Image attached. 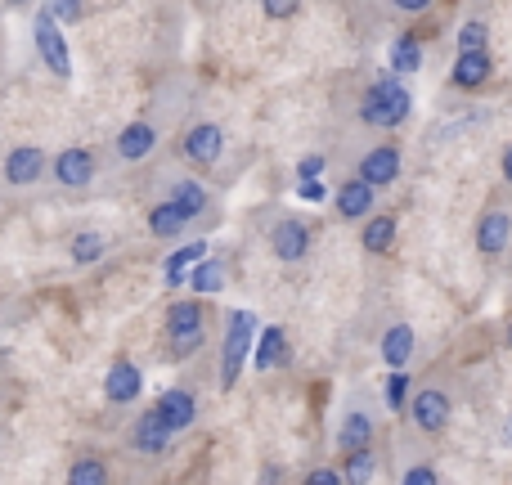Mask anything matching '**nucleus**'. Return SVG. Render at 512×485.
Instances as JSON below:
<instances>
[{"label":"nucleus","mask_w":512,"mask_h":485,"mask_svg":"<svg viewBox=\"0 0 512 485\" xmlns=\"http://www.w3.org/2000/svg\"><path fill=\"white\" fill-rule=\"evenodd\" d=\"M405 400H409V373H405V369H391L387 405H391V409H405Z\"/></svg>","instance_id":"7c9ffc66"},{"label":"nucleus","mask_w":512,"mask_h":485,"mask_svg":"<svg viewBox=\"0 0 512 485\" xmlns=\"http://www.w3.org/2000/svg\"><path fill=\"white\" fill-rule=\"evenodd\" d=\"M153 414H158L171 432H185V427H194V418H198V400L189 396L185 387H171V391H162V396H158Z\"/></svg>","instance_id":"4468645a"},{"label":"nucleus","mask_w":512,"mask_h":485,"mask_svg":"<svg viewBox=\"0 0 512 485\" xmlns=\"http://www.w3.org/2000/svg\"><path fill=\"white\" fill-rule=\"evenodd\" d=\"M301 5H306V0H261L265 18H292Z\"/></svg>","instance_id":"2f4dec72"},{"label":"nucleus","mask_w":512,"mask_h":485,"mask_svg":"<svg viewBox=\"0 0 512 485\" xmlns=\"http://www.w3.org/2000/svg\"><path fill=\"white\" fill-rule=\"evenodd\" d=\"M504 441L512 445V418H508V427H504Z\"/></svg>","instance_id":"a19ab883"},{"label":"nucleus","mask_w":512,"mask_h":485,"mask_svg":"<svg viewBox=\"0 0 512 485\" xmlns=\"http://www.w3.org/2000/svg\"><path fill=\"white\" fill-rule=\"evenodd\" d=\"M396 14H427L432 9V0H387Z\"/></svg>","instance_id":"c9c22d12"},{"label":"nucleus","mask_w":512,"mask_h":485,"mask_svg":"<svg viewBox=\"0 0 512 485\" xmlns=\"http://www.w3.org/2000/svg\"><path fill=\"white\" fill-rule=\"evenodd\" d=\"M207 256V243L203 239H194V243H185V247H176V252L167 256V270H162V279H167V288H180L185 283V274L194 270L198 261Z\"/></svg>","instance_id":"aec40b11"},{"label":"nucleus","mask_w":512,"mask_h":485,"mask_svg":"<svg viewBox=\"0 0 512 485\" xmlns=\"http://www.w3.org/2000/svg\"><path fill=\"white\" fill-rule=\"evenodd\" d=\"M508 346H512V328H508Z\"/></svg>","instance_id":"37998d69"},{"label":"nucleus","mask_w":512,"mask_h":485,"mask_svg":"<svg viewBox=\"0 0 512 485\" xmlns=\"http://www.w3.org/2000/svg\"><path fill=\"white\" fill-rule=\"evenodd\" d=\"M261 485H279V468H265L261 472Z\"/></svg>","instance_id":"ea45409f"},{"label":"nucleus","mask_w":512,"mask_h":485,"mask_svg":"<svg viewBox=\"0 0 512 485\" xmlns=\"http://www.w3.org/2000/svg\"><path fill=\"white\" fill-rule=\"evenodd\" d=\"M306 485H342V472H337V468H315L306 477Z\"/></svg>","instance_id":"e433bc0d"},{"label":"nucleus","mask_w":512,"mask_h":485,"mask_svg":"<svg viewBox=\"0 0 512 485\" xmlns=\"http://www.w3.org/2000/svg\"><path fill=\"white\" fill-rule=\"evenodd\" d=\"M454 45H459V50H486V45H490L486 18H468V23L459 27V36H454Z\"/></svg>","instance_id":"c756f323"},{"label":"nucleus","mask_w":512,"mask_h":485,"mask_svg":"<svg viewBox=\"0 0 512 485\" xmlns=\"http://www.w3.org/2000/svg\"><path fill=\"white\" fill-rule=\"evenodd\" d=\"M499 171H504V185H512V144L504 149V158H499Z\"/></svg>","instance_id":"58836bf2"},{"label":"nucleus","mask_w":512,"mask_h":485,"mask_svg":"<svg viewBox=\"0 0 512 485\" xmlns=\"http://www.w3.org/2000/svg\"><path fill=\"white\" fill-rule=\"evenodd\" d=\"M409 113H414L409 86L396 77V72H378L360 99V122L373 126V131H391V126H400Z\"/></svg>","instance_id":"f257e3e1"},{"label":"nucleus","mask_w":512,"mask_h":485,"mask_svg":"<svg viewBox=\"0 0 512 485\" xmlns=\"http://www.w3.org/2000/svg\"><path fill=\"white\" fill-rule=\"evenodd\" d=\"M512 247V212L508 207H486L477 221V252L486 256V261H499Z\"/></svg>","instance_id":"6e6552de"},{"label":"nucleus","mask_w":512,"mask_h":485,"mask_svg":"<svg viewBox=\"0 0 512 485\" xmlns=\"http://www.w3.org/2000/svg\"><path fill=\"white\" fill-rule=\"evenodd\" d=\"M400 485H441V477H436V468H427V463H418V468L405 472V481Z\"/></svg>","instance_id":"473e14b6"},{"label":"nucleus","mask_w":512,"mask_h":485,"mask_svg":"<svg viewBox=\"0 0 512 485\" xmlns=\"http://www.w3.org/2000/svg\"><path fill=\"white\" fill-rule=\"evenodd\" d=\"M50 14L59 18V23H68V18H81V0H50Z\"/></svg>","instance_id":"f704fd0d"},{"label":"nucleus","mask_w":512,"mask_h":485,"mask_svg":"<svg viewBox=\"0 0 512 485\" xmlns=\"http://www.w3.org/2000/svg\"><path fill=\"white\" fill-rule=\"evenodd\" d=\"M221 153H225V131L216 122H194L185 135H180V158H185L189 167H198V171L216 167Z\"/></svg>","instance_id":"39448f33"},{"label":"nucleus","mask_w":512,"mask_h":485,"mask_svg":"<svg viewBox=\"0 0 512 485\" xmlns=\"http://www.w3.org/2000/svg\"><path fill=\"white\" fill-rule=\"evenodd\" d=\"M288 360V337H283V328L279 324H270V328H261V342H256V369H279V364Z\"/></svg>","instance_id":"b1692460"},{"label":"nucleus","mask_w":512,"mask_h":485,"mask_svg":"<svg viewBox=\"0 0 512 485\" xmlns=\"http://www.w3.org/2000/svg\"><path fill=\"white\" fill-rule=\"evenodd\" d=\"M68 485H108V463L104 459H77L68 468Z\"/></svg>","instance_id":"c85d7f7f"},{"label":"nucleus","mask_w":512,"mask_h":485,"mask_svg":"<svg viewBox=\"0 0 512 485\" xmlns=\"http://www.w3.org/2000/svg\"><path fill=\"white\" fill-rule=\"evenodd\" d=\"M171 203H176L189 221H198V216L212 212V189H207L198 176H176L171 180Z\"/></svg>","instance_id":"dca6fc26"},{"label":"nucleus","mask_w":512,"mask_h":485,"mask_svg":"<svg viewBox=\"0 0 512 485\" xmlns=\"http://www.w3.org/2000/svg\"><path fill=\"white\" fill-rule=\"evenodd\" d=\"M400 149L396 144H369V149L355 158V176L364 180V185H373V189H387V185H396L400 180Z\"/></svg>","instance_id":"423d86ee"},{"label":"nucleus","mask_w":512,"mask_h":485,"mask_svg":"<svg viewBox=\"0 0 512 485\" xmlns=\"http://www.w3.org/2000/svg\"><path fill=\"white\" fill-rule=\"evenodd\" d=\"M490 72H495V63H490V50H459L450 81L459 90H481L490 81Z\"/></svg>","instance_id":"f3484780"},{"label":"nucleus","mask_w":512,"mask_h":485,"mask_svg":"<svg viewBox=\"0 0 512 485\" xmlns=\"http://www.w3.org/2000/svg\"><path fill=\"white\" fill-rule=\"evenodd\" d=\"M5 5H32V0H5Z\"/></svg>","instance_id":"79ce46f5"},{"label":"nucleus","mask_w":512,"mask_h":485,"mask_svg":"<svg viewBox=\"0 0 512 485\" xmlns=\"http://www.w3.org/2000/svg\"><path fill=\"white\" fill-rule=\"evenodd\" d=\"M270 247H274V256H279L283 265L306 261V252H310V225H301V221H279V225L270 230Z\"/></svg>","instance_id":"ddd939ff"},{"label":"nucleus","mask_w":512,"mask_h":485,"mask_svg":"<svg viewBox=\"0 0 512 485\" xmlns=\"http://www.w3.org/2000/svg\"><path fill=\"white\" fill-rule=\"evenodd\" d=\"M405 409L418 432H441V427H450L454 400H450V391H441V387H423V391H414V400H405Z\"/></svg>","instance_id":"0eeeda50"},{"label":"nucleus","mask_w":512,"mask_h":485,"mask_svg":"<svg viewBox=\"0 0 512 485\" xmlns=\"http://www.w3.org/2000/svg\"><path fill=\"white\" fill-rule=\"evenodd\" d=\"M131 450H135V454H149V459H158V454L171 450V427L162 423L153 409L131 427Z\"/></svg>","instance_id":"2eb2a0df"},{"label":"nucleus","mask_w":512,"mask_h":485,"mask_svg":"<svg viewBox=\"0 0 512 485\" xmlns=\"http://www.w3.org/2000/svg\"><path fill=\"white\" fill-rule=\"evenodd\" d=\"M333 207L342 221H364V216H373V207H378V189L364 185L360 176L355 180H342V189L333 194Z\"/></svg>","instance_id":"9b49d317"},{"label":"nucleus","mask_w":512,"mask_h":485,"mask_svg":"<svg viewBox=\"0 0 512 485\" xmlns=\"http://www.w3.org/2000/svg\"><path fill=\"white\" fill-rule=\"evenodd\" d=\"M144 391V373L135 369L131 360H117L113 369H108V378H104V396H108V405H131L135 396Z\"/></svg>","instance_id":"a211bd4d"},{"label":"nucleus","mask_w":512,"mask_h":485,"mask_svg":"<svg viewBox=\"0 0 512 485\" xmlns=\"http://www.w3.org/2000/svg\"><path fill=\"white\" fill-rule=\"evenodd\" d=\"M50 171H54V180H59L63 189H86L90 180L99 176V162H95V153L77 144V149H63L59 158H54Z\"/></svg>","instance_id":"9d476101"},{"label":"nucleus","mask_w":512,"mask_h":485,"mask_svg":"<svg viewBox=\"0 0 512 485\" xmlns=\"http://www.w3.org/2000/svg\"><path fill=\"white\" fill-rule=\"evenodd\" d=\"M414 351H418V337L409 324H391L382 333V360H387V369H405L414 360Z\"/></svg>","instance_id":"6ab92c4d"},{"label":"nucleus","mask_w":512,"mask_h":485,"mask_svg":"<svg viewBox=\"0 0 512 485\" xmlns=\"http://www.w3.org/2000/svg\"><path fill=\"white\" fill-rule=\"evenodd\" d=\"M32 36H36V50H41L45 68H50L59 81H68V77H72V54H68V41H63L59 18H54L50 9H41V14H36Z\"/></svg>","instance_id":"7ed1b4c3"},{"label":"nucleus","mask_w":512,"mask_h":485,"mask_svg":"<svg viewBox=\"0 0 512 485\" xmlns=\"http://www.w3.org/2000/svg\"><path fill=\"white\" fill-rule=\"evenodd\" d=\"M203 306L198 301H176V306L167 310V337H171V351L176 355H194L198 346H203Z\"/></svg>","instance_id":"20e7f679"},{"label":"nucleus","mask_w":512,"mask_h":485,"mask_svg":"<svg viewBox=\"0 0 512 485\" xmlns=\"http://www.w3.org/2000/svg\"><path fill=\"white\" fill-rule=\"evenodd\" d=\"M324 189H328V185L315 176V180H301V189H297V194L306 198V203H319V198H324Z\"/></svg>","instance_id":"4c0bfd02"},{"label":"nucleus","mask_w":512,"mask_h":485,"mask_svg":"<svg viewBox=\"0 0 512 485\" xmlns=\"http://www.w3.org/2000/svg\"><path fill=\"white\" fill-rule=\"evenodd\" d=\"M418 68H423V45L414 36H396V45H391V72L396 77H414Z\"/></svg>","instance_id":"a878e982"},{"label":"nucleus","mask_w":512,"mask_h":485,"mask_svg":"<svg viewBox=\"0 0 512 485\" xmlns=\"http://www.w3.org/2000/svg\"><path fill=\"white\" fill-rule=\"evenodd\" d=\"M185 279H189V288H194L198 297H212V292L225 288V261H221V256H203V261H198Z\"/></svg>","instance_id":"5701e85b"},{"label":"nucleus","mask_w":512,"mask_h":485,"mask_svg":"<svg viewBox=\"0 0 512 485\" xmlns=\"http://www.w3.org/2000/svg\"><path fill=\"white\" fill-rule=\"evenodd\" d=\"M369 441H373V418L364 409H351L342 418V427H337V445L342 450H369Z\"/></svg>","instance_id":"4be33fe9"},{"label":"nucleus","mask_w":512,"mask_h":485,"mask_svg":"<svg viewBox=\"0 0 512 485\" xmlns=\"http://www.w3.org/2000/svg\"><path fill=\"white\" fill-rule=\"evenodd\" d=\"M378 477V459H373V450H351L342 463V485H369Z\"/></svg>","instance_id":"bb28decb"},{"label":"nucleus","mask_w":512,"mask_h":485,"mask_svg":"<svg viewBox=\"0 0 512 485\" xmlns=\"http://www.w3.org/2000/svg\"><path fill=\"white\" fill-rule=\"evenodd\" d=\"M45 176V149H36V144H18V149H9L5 158V180L14 189H27L36 185V180Z\"/></svg>","instance_id":"f8f14e48"},{"label":"nucleus","mask_w":512,"mask_h":485,"mask_svg":"<svg viewBox=\"0 0 512 485\" xmlns=\"http://www.w3.org/2000/svg\"><path fill=\"white\" fill-rule=\"evenodd\" d=\"M185 230H189V216L180 212L171 198H167V203H158V207L149 212V234H153V239H180Z\"/></svg>","instance_id":"412c9836"},{"label":"nucleus","mask_w":512,"mask_h":485,"mask_svg":"<svg viewBox=\"0 0 512 485\" xmlns=\"http://www.w3.org/2000/svg\"><path fill=\"white\" fill-rule=\"evenodd\" d=\"M113 153H117V162H126V167H135V162H144L149 153H158V126L153 122H126L122 131H117V140H113Z\"/></svg>","instance_id":"1a4fd4ad"},{"label":"nucleus","mask_w":512,"mask_h":485,"mask_svg":"<svg viewBox=\"0 0 512 485\" xmlns=\"http://www.w3.org/2000/svg\"><path fill=\"white\" fill-rule=\"evenodd\" d=\"M104 234H95V230H81V234H72V243H68V256H72V265H95L99 256H104Z\"/></svg>","instance_id":"cd10ccee"},{"label":"nucleus","mask_w":512,"mask_h":485,"mask_svg":"<svg viewBox=\"0 0 512 485\" xmlns=\"http://www.w3.org/2000/svg\"><path fill=\"white\" fill-rule=\"evenodd\" d=\"M315 176H324V153H310V158L297 162V180H315Z\"/></svg>","instance_id":"72a5a7b5"},{"label":"nucleus","mask_w":512,"mask_h":485,"mask_svg":"<svg viewBox=\"0 0 512 485\" xmlns=\"http://www.w3.org/2000/svg\"><path fill=\"white\" fill-rule=\"evenodd\" d=\"M252 328H256V319L248 315V310H234L230 324H225V346H221V387L225 391H230L243 373V355H248Z\"/></svg>","instance_id":"f03ea898"},{"label":"nucleus","mask_w":512,"mask_h":485,"mask_svg":"<svg viewBox=\"0 0 512 485\" xmlns=\"http://www.w3.org/2000/svg\"><path fill=\"white\" fill-rule=\"evenodd\" d=\"M364 221H369L360 234L364 252H373V256L391 252V243H396V216H364Z\"/></svg>","instance_id":"393cba45"}]
</instances>
